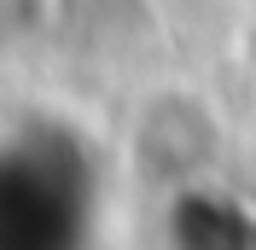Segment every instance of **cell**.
<instances>
[{"label":"cell","instance_id":"cell-1","mask_svg":"<svg viewBox=\"0 0 256 250\" xmlns=\"http://www.w3.org/2000/svg\"><path fill=\"white\" fill-rule=\"evenodd\" d=\"M99 174L76 128H18L0 146V244H64L94 221Z\"/></svg>","mask_w":256,"mask_h":250}]
</instances>
